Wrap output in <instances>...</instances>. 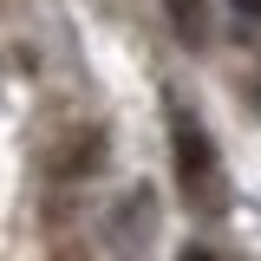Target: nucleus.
I'll return each mask as SVG.
<instances>
[{
  "instance_id": "obj_1",
  "label": "nucleus",
  "mask_w": 261,
  "mask_h": 261,
  "mask_svg": "<svg viewBox=\"0 0 261 261\" xmlns=\"http://www.w3.org/2000/svg\"><path fill=\"white\" fill-rule=\"evenodd\" d=\"M170 137H176V176H183V190L202 202V196H209V176H216V150H209V137H202L190 118H176Z\"/></svg>"
},
{
  "instance_id": "obj_2",
  "label": "nucleus",
  "mask_w": 261,
  "mask_h": 261,
  "mask_svg": "<svg viewBox=\"0 0 261 261\" xmlns=\"http://www.w3.org/2000/svg\"><path fill=\"white\" fill-rule=\"evenodd\" d=\"M170 20L183 39H202V13H196V0H170Z\"/></svg>"
},
{
  "instance_id": "obj_3",
  "label": "nucleus",
  "mask_w": 261,
  "mask_h": 261,
  "mask_svg": "<svg viewBox=\"0 0 261 261\" xmlns=\"http://www.w3.org/2000/svg\"><path fill=\"white\" fill-rule=\"evenodd\" d=\"M183 261H222V255H216V248H202V242H190V248H183Z\"/></svg>"
},
{
  "instance_id": "obj_4",
  "label": "nucleus",
  "mask_w": 261,
  "mask_h": 261,
  "mask_svg": "<svg viewBox=\"0 0 261 261\" xmlns=\"http://www.w3.org/2000/svg\"><path fill=\"white\" fill-rule=\"evenodd\" d=\"M235 13L242 20H261V0H235Z\"/></svg>"
}]
</instances>
